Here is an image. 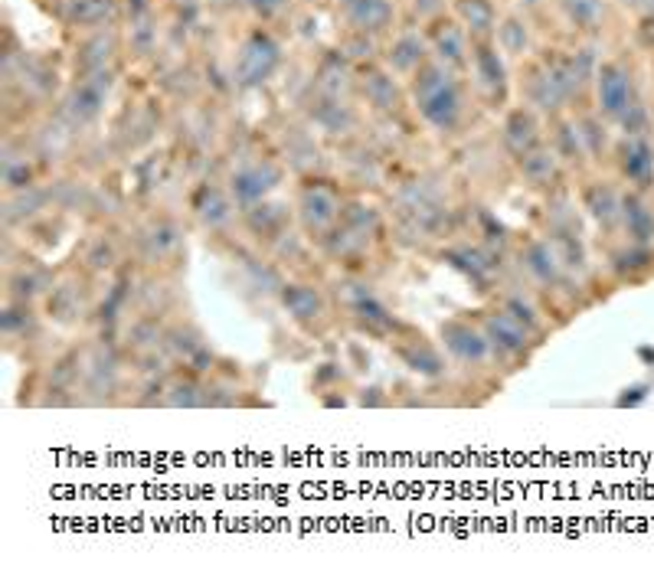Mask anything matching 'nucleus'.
Segmentation results:
<instances>
[{
	"mask_svg": "<svg viewBox=\"0 0 654 572\" xmlns=\"http://www.w3.org/2000/svg\"><path fill=\"white\" fill-rule=\"evenodd\" d=\"M337 298L344 301V308L354 314V321L363 327V331H370V334H390L396 321H393V314L386 311V304L373 295L370 285H363V282H344L341 291H337Z\"/></svg>",
	"mask_w": 654,
	"mask_h": 572,
	"instance_id": "nucleus-1",
	"label": "nucleus"
},
{
	"mask_svg": "<svg viewBox=\"0 0 654 572\" xmlns=\"http://www.w3.org/2000/svg\"><path fill=\"white\" fill-rule=\"evenodd\" d=\"M481 331L488 334L491 347L498 350V354H504V357H520L530 347V340L537 337L527 324H520L517 318H511V314H507L504 308L494 311V314H484Z\"/></svg>",
	"mask_w": 654,
	"mask_h": 572,
	"instance_id": "nucleus-2",
	"label": "nucleus"
},
{
	"mask_svg": "<svg viewBox=\"0 0 654 572\" xmlns=\"http://www.w3.org/2000/svg\"><path fill=\"white\" fill-rule=\"evenodd\" d=\"M442 340L445 347L452 350V357L458 363H471V367H481L484 360L491 357V340L478 327H471L465 321H445L442 324Z\"/></svg>",
	"mask_w": 654,
	"mask_h": 572,
	"instance_id": "nucleus-3",
	"label": "nucleus"
},
{
	"mask_svg": "<svg viewBox=\"0 0 654 572\" xmlns=\"http://www.w3.org/2000/svg\"><path fill=\"white\" fill-rule=\"evenodd\" d=\"M520 259H524V269L527 275L534 278L537 285L543 288H556L563 282V272H566V265L560 259V252H556V246L550 239H534V242H527V249L520 252Z\"/></svg>",
	"mask_w": 654,
	"mask_h": 572,
	"instance_id": "nucleus-4",
	"label": "nucleus"
},
{
	"mask_svg": "<svg viewBox=\"0 0 654 572\" xmlns=\"http://www.w3.org/2000/svg\"><path fill=\"white\" fill-rule=\"evenodd\" d=\"M622 229L628 242L654 249V206L638 190L622 197Z\"/></svg>",
	"mask_w": 654,
	"mask_h": 572,
	"instance_id": "nucleus-5",
	"label": "nucleus"
},
{
	"mask_svg": "<svg viewBox=\"0 0 654 572\" xmlns=\"http://www.w3.org/2000/svg\"><path fill=\"white\" fill-rule=\"evenodd\" d=\"M337 216H341V203H337L334 193L327 190L305 193V200H301V223H305L308 233L324 239L327 229L337 223Z\"/></svg>",
	"mask_w": 654,
	"mask_h": 572,
	"instance_id": "nucleus-6",
	"label": "nucleus"
},
{
	"mask_svg": "<svg viewBox=\"0 0 654 572\" xmlns=\"http://www.w3.org/2000/svg\"><path fill=\"white\" fill-rule=\"evenodd\" d=\"M282 304L298 324H314L327 314V298L314 285H285Z\"/></svg>",
	"mask_w": 654,
	"mask_h": 572,
	"instance_id": "nucleus-7",
	"label": "nucleus"
},
{
	"mask_svg": "<svg viewBox=\"0 0 654 572\" xmlns=\"http://www.w3.org/2000/svg\"><path fill=\"white\" fill-rule=\"evenodd\" d=\"M622 174L632 180V184L638 190H645L651 187V180H654V148L645 141V138H632V141H625L622 144Z\"/></svg>",
	"mask_w": 654,
	"mask_h": 572,
	"instance_id": "nucleus-8",
	"label": "nucleus"
},
{
	"mask_svg": "<svg viewBox=\"0 0 654 572\" xmlns=\"http://www.w3.org/2000/svg\"><path fill=\"white\" fill-rule=\"evenodd\" d=\"M599 102L605 115H625L628 112V79L619 66H605L599 72Z\"/></svg>",
	"mask_w": 654,
	"mask_h": 572,
	"instance_id": "nucleus-9",
	"label": "nucleus"
},
{
	"mask_svg": "<svg viewBox=\"0 0 654 572\" xmlns=\"http://www.w3.org/2000/svg\"><path fill=\"white\" fill-rule=\"evenodd\" d=\"M586 210L592 213V219H596L602 229H609V233L615 226H622V197L612 187H602V184L589 187L586 190Z\"/></svg>",
	"mask_w": 654,
	"mask_h": 572,
	"instance_id": "nucleus-10",
	"label": "nucleus"
},
{
	"mask_svg": "<svg viewBox=\"0 0 654 572\" xmlns=\"http://www.w3.org/2000/svg\"><path fill=\"white\" fill-rule=\"evenodd\" d=\"M50 272L40 269V265H23V269H17V275H10V295H14V301H33V298H40V295H50Z\"/></svg>",
	"mask_w": 654,
	"mask_h": 572,
	"instance_id": "nucleus-11",
	"label": "nucleus"
},
{
	"mask_svg": "<svg viewBox=\"0 0 654 572\" xmlns=\"http://www.w3.org/2000/svg\"><path fill=\"white\" fill-rule=\"evenodd\" d=\"M138 242H141V255H144V259H148V262H161V259H167V255H174L180 249L184 236H180L174 226L164 223V226H154L144 236H138Z\"/></svg>",
	"mask_w": 654,
	"mask_h": 572,
	"instance_id": "nucleus-12",
	"label": "nucleus"
},
{
	"mask_svg": "<svg viewBox=\"0 0 654 572\" xmlns=\"http://www.w3.org/2000/svg\"><path fill=\"white\" fill-rule=\"evenodd\" d=\"M399 357H403L406 367H413L416 373H426V376H435V373H442V357H439V350H435L432 344H426V340H409L406 347H399Z\"/></svg>",
	"mask_w": 654,
	"mask_h": 572,
	"instance_id": "nucleus-13",
	"label": "nucleus"
},
{
	"mask_svg": "<svg viewBox=\"0 0 654 572\" xmlns=\"http://www.w3.org/2000/svg\"><path fill=\"white\" fill-rule=\"evenodd\" d=\"M651 262H654V252L648 246H635V242H628L622 252L612 255V269L622 278H635L641 272H648Z\"/></svg>",
	"mask_w": 654,
	"mask_h": 572,
	"instance_id": "nucleus-14",
	"label": "nucleus"
},
{
	"mask_svg": "<svg viewBox=\"0 0 654 572\" xmlns=\"http://www.w3.org/2000/svg\"><path fill=\"white\" fill-rule=\"evenodd\" d=\"M448 259H452L458 269H465L468 278H475L478 285H488L491 282V275H494V262H488V255H484L481 249H455V252H448Z\"/></svg>",
	"mask_w": 654,
	"mask_h": 572,
	"instance_id": "nucleus-15",
	"label": "nucleus"
},
{
	"mask_svg": "<svg viewBox=\"0 0 654 572\" xmlns=\"http://www.w3.org/2000/svg\"><path fill=\"white\" fill-rule=\"evenodd\" d=\"M50 311L56 314L59 321H72V318H79L82 301H79L76 285H59V288H53V291H50Z\"/></svg>",
	"mask_w": 654,
	"mask_h": 572,
	"instance_id": "nucleus-16",
	"label": "nucleus"
},
{
	"mask_svg": "<svg viewBox=\"0 0 654 572\" xmlns=\"http://www.w3.org/2000/svg\"><path fill=\"white\" fill-rule=\"evenodd\" d=\"M524 177H527L534 187H547L550 180L556 177V157H553L550 151H540V154H534V157H527Z\"/></svg>",
	"mask_w": 654,
	"mask_h": 572,
	"instance_id": "nucleus-17",
	"label": "nucleus"
},
{
	"mask_svg": "<svg viewBox=\"0 0 654 572\" xmlns=\"http://www.w3.org/2000/svg\"><path fill=\"white\" fill-rule=\"evenodd\" d=\"M86 265L92 272L112 269V265H115V246H112V242H108L105 236H95L89 242V249H86Z\"/></svg>",
	"mask_w": 654,
	"mask_h": 572,
	"instance_id": "nucleus-18",
	"label": "nucleus"
},
{
	"mask_svg": "<svg viewBox=\"0 0 654 572\" xmlns=\"http://www.w3.org/2000/svg\"><path fill=\"white\" fill-rule=\"evenodd\" d=\"M504 311L511 314V318H517L520 324H527V327H530V331H534V334L540 331V318H537L534 304H530V301H524V298H520V295H511V298H507V301H504Z\"/></svg>",
	"mask_w": 654,
	"mask_h": 572,
	"instance_id": "nucleus-19",
	"label": "nucleus"
},
{
	"mask_svg": "<svg viewBox=\"0 0 654 572\" xmlns=\"http://www.w3.org/2000/svg\"><path fill=\"white\" fill-rule=\"evenodd\" d=\"M569 7H573V17L579 20H596L599 14V0H569Z\"/></svg>",
	"mask_w": 654,
	"mask_h": 572,
	"instance_id": "nucleus-20",
	"label": "nucleus"
}]
</instances>
